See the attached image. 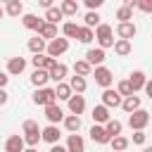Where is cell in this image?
Returning a JSON list of instances; mask_svg holds the SVG:
<instances>
[{
  "instance_id": "6da1fadb",
  "label": "cell",
  "mask_w": 152,
  "mask_h": 152,
  "mask_svg": "<svg viewBox=\"0 0 152 152\" xmlns=\"http://www.w3.org/2000/svg\"><path fill=\"white\" fill-rule=\"evenodd\" d=\"M93 36L97 38L100 50H107V48H112V45H114V28H112L109 24H100V26L93 31Z\"/></svg>"
},
{
  "instance_id": "7a4b0ae2",
  "label": "cell",
  "mask_w": 152,
  "mask_h": 152,
  "mask_svg": "<svg viewBox=\"0 0 152 152\" xmlns=\"http://www.w3.org/2000/svg\"><path fill=\"white\" fill-rule=\"evenodd\" d=\"M66 50H69V40H66V38H59V36L45 45V55H48V57H52L55 62H57V57H62Z\"/></svg>"
},
{
  "instance_id": "3957f363",
  "label": "cell",
  "mask_w": 152,
  "mask_h": 152,
  "mask_svg": "<svg viewBox=\"0 0 152 152\" xmlns=\"http://www.w3.org/2000/svg\"><path fill=\"white\" fill-rule=\"evenodd\" d=\"M147 124H150V112L147 109H135L131 116H128V126L133 128V131H145L147 128Z\"/></svg>"
},
{
  "instance_id": "277c9868",
  "label": "cell",
  "mask_w": 152,
  "mask_h": 152,
  "mask_svg": "<svg viewBox=\"0 0 152 152\" xmlns=\"http://www.w3.org/2000/svg\"><path fill=\"white\" fill-rule=\"evenodd\" d=\"M57 97H55V88H38L33 93V104H40V107H48V104H55Z\"/></svg>"
},
{
  "instance_id": "5b68a950",
  "label": "cell",
  "mask_w": 152,
  "mask_h": 152,
  "mask_svg": "<svg viewBox=\"0 0 152 152\" xmlns=\"http://www.w3.org/2000/svg\"><path fill=\"white\" fill-rule=\"evenodd\" d=\"M90 76H95V83L102 86V88H112V83H114V74L107 66H95Z\"/></svg>"
},
{
  "instance_id": "8992f818",
  "label": "cell",
  "mask_w": 152,
  "mask_h": 152,
  "mask_svg": "<svg viewBox=\"0 0 152 152\" xmlns=\"http://www.w3.org/2000/svg\"><path fill=\"white\" fill-rule=\"evenodd\" d=\"M121 95L114 90V88H104V93H102V107H107V109H112V107H121Z\"/></svg>"
},
{
  "instance_id": "52a82bcc",
  "label": "cell",
  "mask_w": 152,
  "mask_h": 152,
  "mask_svg": "<svg viewBox=\"0 0 152 152\" xmlns=\"http://www.w3.org/2000/svg\"><path fill=\"white\" fill-rule=\"evenodd\" d=\"M66 104H69V112H71L74 116H81V114L86 112V97H83V95H71V97L66 100Z\"/></svg>"
},
{
  "instance_id": "ba28073f",
  "label": "cell",
  "mask_w": 152,
  "mask_h": 152,
  "mask_svg": "<svg viewBox=\"0 0 152 152\" xmlns=\"http://www.w3.org/2000/svg\"><path fill=\"white\" fill-rule=\"evenodd\" d=\"M45 119L50 121V126H57L62 119H64V112H62V107L55 102V104H48L45 107Z\"/></svg>"
},
{
  "instance_id": "9c48e42d",
  "label": "cell",
  "mask_w": 152,
  "mask_h": 152,
  "mask_svg": "<svg viewBox=\"0 0 152 152\" xmlns=\"http://www.w3.org/2000/svg\"><path fill=\"white\" fill-rule=\"evenodd\" d=\"M90 116H93V124H95V126H104V124L112 119V116H109V109L102 107V104H95L93 112H90Z\"/></svg>"
},
{
  "instance_id": "30bf717a",
  "label": "cell",
  "mask_w": 152,
  "mask_h": 152,
  "mask_svg": "<svg viewBox=\"0 0 152 152\" xmlns=\"http://www.w3.org/2000/svg\"><path fill=\"white\" fill-rule=\"evenodd\" d=\"M59 138H62V131H59L57 126H45V128H40V140H45V142H50V145H57Z\"/></svg>"
},
{
  "instance_id": "8fae6325",
  "label": "cell",
  "mask_w": 152,
  "mask_h": 152,
  "mask_svg": "<svg viewBox=\"0 0 152 152\" xmlns=\"http://www.w3.org/2000/svg\"><path fill=\"white\" fill-rule=\"evenodd\" d=\"M66 152H86V140L78 135V133H71L66 138V145H64Z\"/></svg>"
},
{
  "instance_id": "7c38bea8",
  "label": "cell",
  "mask_w": 152,
  "mask_h": 152,
  "mask_svg": "<svg viewBox=\"0 0 152 152\" xmlns=\"http://www.w3.org/2000/svg\"><path fill=\"white\" fill-rule=\"evenodd\" d=\"M135 33H138V26H135L133 21H128V24H119V26H116V36H119V40H131V38H135Z\"/></svg>"
},
{
  "instance_id": "4fadbf2b",
  "label": "cell",
  "mask_w": 152,
  "mask_h": 152,
  "mask_svg": "<svg viewBox=\"0 0 152 152\" xmlns=\"http://www.w3.org/2000/svg\"><path fill=\"white\" fill-rule=\"evenodd\" d=\"M128 86H131V90H133V95L138 93V90H142L145 88V81H147V76H145V71H133L128 78Z\"/></svg>"
},
{
  "instance_id": "5bb4252c",
  "label": "cell",
  "mask_w": 152,
  "mask_h": 152,
  "mask_svg": "<svg viewBox=\"0 0 152 152\" xmlns=\"http://www.w3.org/2000/svg\"><path fill=\"white\" fill-rule=\"evenodd\" d=\"M86 62L95 69V66H102V62H104V50H100V48H90L88 52H86Z\"/></svg>"
},
{
  "instance_id": "9a60e30c",
  "label": "cell",
  "mask_w": 152,
  "mask_h": 152,
  "mask_svg": "<svg viewBox=\"0 0 152 152\" xmlns=\"http://www.w3.org/2000/svg\"><path fill=\"white\" fill-rule=\"evenodd\" d=\"M24 69H26V59H24V57H10V59H7V71H5V74L19 76Z\"/></svg>"
},
{
  "instance_id": "2e32d148",
  "label": "cell",
  "mask_w": 152,
  "mask_h": 152,
  "mask_svg": "<svg viewBox=\"0 0 152 152\" xmlns=\"http://www.w3.org/2000/svg\"><path fill=\"white\" fill-rule=\"evenodd\" d=\"M66 71H69V66H66V64H62V62H55V66L48 71V76H50V81H55V83H62V81L66 78Z\"/></svg>"
},
{
  "instance_id": "e0dca14e",
  "label": "cell",
  "mask_w": 152,
  "mask_h": 152,
  "mask_svg": "<svg viewBox=\"0 0 152 152\" xmlns=\"http://www.w3.org/2000/svg\"><path fill=\"white\" fill-rule=\"evenodd\" d=\"M31 64H33L36 69L50 71V69L55 66V59H52V57H48V55H33V57H31Z\"/></svg>"
},
{
  "instance_id": "ac0fdd59",
  "label": "cell",
  "mask_w": 152,
  "mask_h": 152,
  "mask_svg": "<svg viewBox=\"0 0 152 152\" xmlns=\"http://www.w3.org/2000/svg\"><path fill=\"white\" fill-rule=\"evenodd\" d=\"M62 124H64V131H66L69 135H71V133H78V131H81V116H74V114H64Z\"/></svg>"
},
{
  "instance_id": "d6986e66",
  "label": "cell",
  "mask_w": 152,
  "mask_h": 152,
  "mask_svg": "<svg viewBox=\"0 0 152 152\" xmlns=\"http://www.w3.org/2000/svg\"><path fill=\"white\" fill-rule=\"evenodd\" d=\"M90 140H93V142H97V145H107L112 138L107 135L104 126H95V124H93V128H90Z\"/></svg>"
},
{
  "instance_id": "ffe728a7",
  "label": "cell",
  "mask_w": 152,
  "mask_h": 152,
  "mask_svg": "<svg viewBox=\"0 0 152 152\" xmlns=\"http://www.w3.org/2000/svg\"><path fill=\"white\" fill-rule=\"evenodd\" d=\"M24 138L21 135H10L5 140V152H24Z\"/></svg>"
},
{
  "instance_id": "44dd1931",
  "label": "cell",
  "mask_w": 152,
  "mask_h": 152,
  "mask_svg": "<svg viewBox=\"0 0 152 152\" xmlns=\"http://www.w3.org/2000/svg\"><path fill=\"white\" fill-rule=\"evenodd\" d=\"M21 24H24L28 31H36V33H38V31H40V26H43L45 21H43L40 17H36V14H24V17H21Z\"/></svg>"
},
{
  "instance_id": "7402d4cb",
  "label": "cell",
  "mask_w": 152,
  "mask_h": 152,
  "mask_svg": "<svg viewBox=\"0 0 152 152\" xmlns=\"http://www.w3.org/2000/svg\"><path fill=\"white\" fill-rule=\"evenodd\" d=\"M59 12H62V17H76L78 14V2L76 0H62Z\"/></svg>"
},
{
  "instance_id": "603a6c76",
  "label": "cell",
  "mask_w": 152,
  "mask_h": 152,
  "mask_svg": "<svg viewBox=\"0 0 152 152\" xmlns=\"http://www.w3.org/2000/svg\"><path fill=\"white\" fill-rule=\"evenodd\" d=\"M90 74H93V66H90L86 59H76V62H74V76L86 78V76H90Z\"/></svg>"
},
{
  "instance_id": "cb8c5ba5",
  "label": "cell",
  "mask_w": 152,
  "mask_h": 152,
  "mask_svg": "<svg viewBox=\"0 0 152 152\" xmlns=\"http://www.w3.org/2000/svg\"><path fill=\"white\" fill-rule=\"evenodd\" d=\"M69 88H71L74 95H83L86 88H88V83H86V78H81V76H71V78H69Z\"/></svg>"
},
{
  "instance_id": "d4e9b609",
  "label": "cell",
  "mask_w": 152,
  "mask_h": 152,
  "mask_svg": "<svg viewBox=\"0 0 152 152\" xmlns=\"http://www.w3.org/2000/svg\"><path fill=\"white\" fill-rule=\"evenodd\" d=\"M38 38H43L45 43L55 40V38H57V26H52V24H43L40 31H38Z\"/></svg>"
},
{
  "instance_id": "484cf974",
  "label": "cell",
  "mask_w": 152,
  "mask_h": 152,
  "mask_svg": "<svg viewBox=\"0 0 152 152\" xmlns=\"http://www.w3.org/2000/svg\"><path fill=\"white\" fill-rule=\"evenodd\" d=\"M114 52L119 55V57H128L131 52H133V45H131V40H114Z\"/></svg>"
},
{
  "instance_id": "4316f807",
  "label": "cell",
  "mask_w": 152,
  "mask_h": 152,
  "mask_svg": "<svg viewBox=\"0 0 152 152\" xmlns=\"http://www.w3.org/2000/svg\"><path fill=\"white\" fill-rule=\"evenodd\" d=\"M121 109H124V112H128V114H133L135 109H140V97H138V95L124 97V100H121Z\"/></svg>"
},
{
  "instance_id": "83f0119b",
  "label": "cell",
  "mask_w": 152,
  "mask_h": 152,
  "mask_svg": "<svg viewBox=\"0 0 152 152\" xmlns=\"http://www.w3.org/2000/svg\"><path fill=\"white\" fill-rule=\"evenodd\" d=\"M2 10H5V14H10V17H21V14H24V5H21L19 0H10Z\"/></svg>"
},
{
  "instance_id": "f1b7e54d",
  "label": "cell",
  "mask_w": 152,
  "mask_h": 152,
  "mask_svg": "<svg viewBox=\"0 0 152 152\" xmlns=\"http://www.w3.org/2000/svg\"><path fill=\"white\" fill-rule=\"evenodd\" d=\"M59 19H64V17H62V12H59V7H55V5H52L50 10H45V19H43L45 24L57 26V24H59Z\"/></svg>"
},
{
  "instance_id": "f546056e",
  "label": "cell",
  "mask_w": 152,
  "mask_h": 152,
  "mask_svg": "<svg viewBox=\"0 0 152 152\" xmlns=\"http://www.w3.org/2000/svg\"><path fill=\"white\" fill-rule=\"evenodd\" d=\"M45 40L43 38H38V36H33V38H28V50L33 52V55H45Z\"/></svg>"
},
{
  "instance_id": "4dcf8cb0",
  "label": "cell",
  "mask_w": 152,
  "mask_h": 152,
  "mask_svg": "<svg viewBox=\"0 0 152 152\" xmlns=\"http://www.w3.org/2000/svg\"><path fill=\"white\" fill-rule=\"evenodd\" d=\"M48 81H50V76H48V71H43V69H36V71L31 74V83H33L36 88H45Z\"/></svg>"
},
{
  "instance_id": "1f68e13d",
  "label": "cell",
  "mask_w": 152,
  "mask_h": 152,
  "mask_svg": "<svg viewBox=\"0 0 152 152\" xmlns=\"http://www.w3.org/2000/svg\"><path fill=\"white\" fill-rule=\"evenodd\" d=\"M100 19H102V17H100V14H97V12H86V17H83V26H86V28H90V31H93V28H97V26H100V24H102V21H100Z\"/></svg>"
},
{
  "instance_id": "d6a6232c",
  "label": "cell",
  "mask_w": 152,
  "mask_h": 152,
  "mask_svg": "<svg viewBox=\"0 0 152 152\" xmlns=\"http://www.w3.org/2000/svg\"><path fill=\"white\" fill-rule=\"evenodd\" d=\"M109 145H112V152H124V150L131 145V140H128L126 135H116V138L109 140Z\"/></svg>"
},
{
  "instance_id": "836d02e7",
  "label": "cell",
  "mask_w": 152,
  "mask_h": 152,
  "mask_svg": "<svg viewBox=\"0 0 152 152\" xmlns=\"http://www.w3.org/2000/svg\"><path fill=\"white\" fill-rule=\"evenodd\" d=\"M121 121H116V119H109L107 124H104V131H107V135L109 138H116V135H121Z\"/></svg>"
},
{
  "instance_id": "e575fe53",
  "label": "cell",
  "mask_w": 152,
  "mask_h": 152,
  "mask_svg": "<svg viewBox=\"0 0 152 152\" xmlns=\"http://www.w3.org/2000/svg\"><path fill=\"white\" fill-rule=\"evenodd\" d=\"M71 95H74V93H71L69 83H64V81H62V83H57V88H55V97H57V100H69Z\"/></svg>"
},
{
  "instance_id": "d590c367",
  "label": "cell",
  "mask_w": 152,
  "mask_h": 152,
  "mask_svg": "<svg viewBox=\"0 0 152 152\" xmlns=\"http://www.w3.org/2000/svg\"><path fill=\"white\" fill-rule=\"evenodd\" d=\"M62 33H64L66 40H69V38H76V36H78V24H76V21H66V24L62 26Z\"/></svg>"
},
{
  "instance_id": "8d00e7d4",
  "label": "cell",
  "mask_w": 152,
  "mask_h": 152,
  "mask_svg": "<svg viewBox=\"0 0 152 152\" xmlns=\"http://www.w3.org/2000/svg\"><path fill=\"white\" fill-rule=\"evenodd\" d=\"M116 19H119V24H128L131 19H133V10H128V7H119L116 10Z\"/></svg>"
},
{
  "instance_id": "74e56055",
  "label": "cell",
  "mask_w": 152,
  "mask_h": 152,
  "mask_svg": "<svg viewBox=\"0 0 152 152\" xmlns=\"http://www.w3.org/2000/svg\"><path fill=\"white\" fill-rule=\"evenodd\" d=\"M76 40H78V43H90V40H95V36H93V31H90V28L78 26V36H76Z\"/></svg>"
},
{
  "instance_id": "f35d334b",
  "label": "cell",
  "mask_w": 152,
  "mask_h": 152,
  "mask_svg": "<svg viewBox=\"0 0 152 152\" xmlns=\"http://www.w3.org/2000/svg\"><path fill=\"white\" fill-rule=\"evenodd\" d=\"M21 131H24V133H40V126H38V121L26 119V121L21 124Z\"/></svg>"
},
{
  "instance_id": "ab89813d",
  "label": "cell",
  "mask_w": 152,
  "mask_h": 152,
  "mask_svg": "<svg viewBox=\"0 0 152 152\" xmlns=\"http://www.w3.org/2000/svg\"><path fill=\"white\" fill-rule=\"evenodd\" d=\"M116 93H119L121 97H131V95H133V90H131L128 81H119V86H116Z\"/></svg>"
},
{
  "instance_id": "60d3db41",
  "label": "cell",
  "mask_w": 152,
  "mask_h": 152,
  "mask_svg": "<svg viewBox=\"0 0 152 152\" xmlns=\"http://www.w3.org/2000/svg\"><path fill=\"white\" fill-rule=\"evenodd\" d=\"M147 142V133L145 131H135L133 133V145H145Z\"/></svg>"
},
{
  "instance_id": "b9f144b4",
  "label": "cell",
  "mask_w": 152,
  "mask_h": 152,
  "mask_svg": "<svg viewBox=\"0 0 152 152\" xmlns=\"http://www.w3.org/2000/svg\"><path fill=\"white\" fill-rule=\"evenodd\" d=\"M102 2L104 0H86V7H88V12H97V7H102Z\"/></svg>"
},
{
  "instance_id": "7bdbcfd3",
  "label": "cell",
  "mask_w": 152,
  "mask_h": 152,
  "mask_svg": "<svg viewBox=\"0 0 152 152\" xmlns=\"http://www.w3.org/2000/svg\"><path fill=\"white\" fill-rule=\"evenodd\" d=\"M135 7L142 12H152V2H135Z\"/></svg>"
},
{
  "instance_id": "ee69618b",
  "label": "cell",
  "mask_w": 152,
  "mask_h": 152,
  "mask_svg": "<svg viewBox=\"0 0 152 152\" xmlns=\"http://www.w3.org/2000/svg\"><path fill=\"white\" fill-rule=\"evenodd\" d=\"M7 100H10L7 90H5V88H0V107H2V104H7Z\"/></svg>"
},
{
  "instance_id": "f6af8a7d",
  "label": "cell",
  "mask_w": 152,
  "mask_h": 152,
  "mask_svg": "<svg viewBox=\"0 0 152 152\" xmlns=\"http://www.w3.org/2000/svg\"><path fill=\"white\" fill-rule=\"evenodd\" d=\"M7 81H10V76H7V74L0 69V88H5V86H7Z\"/></svg>"
},
{
  "instance_id": "bcb514c9",
  "label": "cell",
  "mask_w": 152,
  "mask_h": 152,
  "mask_svg": "<svg viewBox=\"0 0 152 152\" xmlns=\"http://www.w3.org/2000/svg\"><path fill=\"white\" fill-rule=\"evenodd\" d=\"M50 152H66V150H64V145L57 142V145H50Z\"/></svg>"
},
{
  "instance_id": "7dc6e473",
  "label": "cell",
  "mask_w": 152,
  "mask_h": 152,
  "mask_svg": "<svg viewBox=\"0 0 152 152\" xmlns=\"http://www.w3.org/2000/svg\"><path fill=\"white\" fill-rule=\"evenodd\" d=\"M40 7H45V10H50V7H52V0H40Z\"/></svg>"
},
{
  "instance_id": "c3c4849f",
  "label": "cell",
  "mask_w": 152,
  "mask_h": 152,
  "mask_svg": "<svg viewBox=\"0 0 152 152\" xmlns=\"http://www.w3.org/2000/svg\"><path fill=\"white\" fill-rule=\"evenodd\" d=\"M24 152H38L36 147H24Z\"/></svg>"
},
{
  "instance_id": "681fc988",
  "label": "cell",
  "mask_w": 152,
  "mask_h": 152,
  "mask_svg": "<svg viewBox=\"0 0 152 152\" xmlns=\"http://www.w3.org/2000/svg\"><path fill=\"white\" fill-rule=\"evenodd\" d=\"M2 17H5V10H2V5H0V19H2Z\"/></svg>"
},
{
  "instance_id": "f907efd6",
  "label": "cell",
  "mask_w": 152,
  "mask_h": 152,
  "mask_svg": "<svg viewBox=\"0 0 152 152\" xmlns=\"http://www.w3.org/2000/svg\"><path fill=\"white\" fill-rule=\"evenodd\" d=\"M142 152H152V147H142Z\"/></svg>"
},
{
  "instance_id": "816d5d0a",
  "label": "cell",
  "mask_w": 152,
  "mask_h": 152,
  "mask_svg": "<svg viewBox=\"0 0 152 152\" xmlns=\"http://www.w3.org/2000/svg\"><path fill=\"white\" fill-rule=\"evenodd\" d=\"M109 152H112V150H109Z\"/></svg>"
}]
</instances>
